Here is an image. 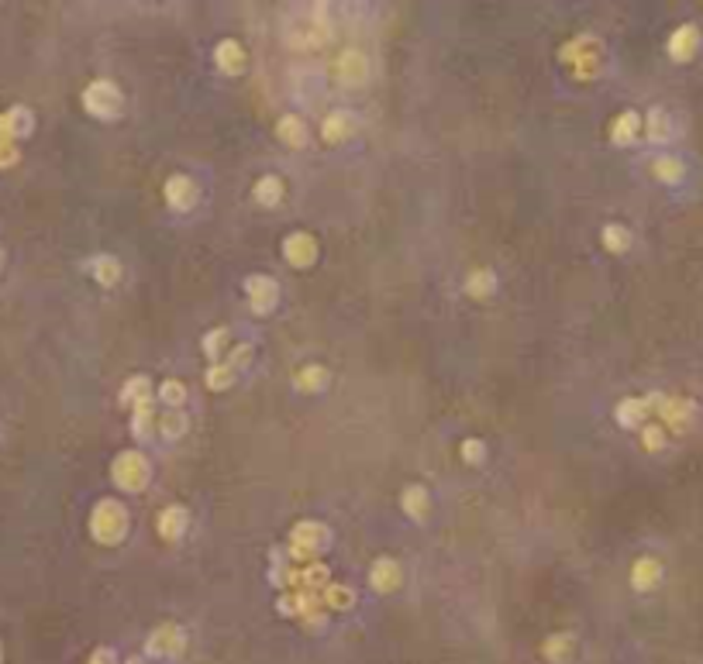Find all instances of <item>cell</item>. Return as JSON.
<instances>
[{
  "instance_id": "cell-5",
  "label": "cell",
  "mask_w": 703,
  "mask_h": 664,
  "mask_svg": "<svg viewBox=\"0 0 703 664\" xmlns=\"http://www.w3.org/2000/svg\"><path fill=\"white\" fill-rule=\"evenodd\" d=\"M121 107H125V97L118 90V83H110V79H94L83 90V110L100 117V121H114L121 114Z\"/></svg>"
},
{
  "instance_id": "cell-39",
  "label": "cell",
  "mask_w": 703,
  "mask_h": 664,
  "mask_svg": "<svg viewBox=\"0 0 703 664\" xmlns=\"http://www.w3.org/2000/svg\"><path fill=\"white\" fill-rule=\"evenodd\" d=\"M234 375H238V372H234L228 362H214L211 369L203 372V383H207V389H228L234 383Z\"/></svg>"
},
{
  "instance_id": "cell-21",
  "label": "cell",
  "mask_w": 703,
  "mask_h": 664,
  "mask_svg": "<svg viewBox=\"0 0 703 664\" xmlns=\"http://www.w3.org/2000/svg\"><path fill=\"white\" fill-rule=\"evenodd\" d=\"M641 135V114L638 110H621L614 121H610V141L614 145H631Z\"/></svg>"
},
{
  "instance_id": "cell-18",
  "label": "cell",
  "mask_w": 703,
  "mask_h": 664,
  "mask_svg": "<svg viewBox=\"0 0 703 664\" xmlns=\"http://www.w3.org/2000/svg\"><path fill=\"white\" fill-rule=\"evenodd\" d=\"M156 393L152 396H145V400H139L135 406H131V434L139 437V441H145L149 434L156 431Z\"/></svg>"
},
{
  "instance_id": "cell-22",
  "label": "cell",
  "mask_w": 703,
  "mask_h": 664,
  "mask_svg": "<svg viewBox=\"0 0 703 664\" xmlns=\"http://www.w3.org/2000/svg\"><path fill=\"white\" fill-rule=\"evenodd\" d=\"M400 503H404V513L410 520H424L428 510H431V493L424 489L421 482H414V485H407L400 493Z\"/></svg>"
},
{
  "instance_id": "cell-23",
  "label": "cell",
  "mask_w": 703,
  "mask_h": 664,
  "mask_svg": "<svg viewBox=\"0 0 703 664\" xmlns=\"http://www.w3.org/2000/svg\"><path fill=\"white\" fill-rule=\"evenodd\" d=\"M276 138L283 145H290V148H304L307 145V124L300 121L297 114H283L276 121Z\"/></svg>"
},
{
  "instance_id": "cell-30",
  "label": "cell",
  "mask_w": 703,
  "mask_h": 664,
  "mask_svg": "<svg viewBox=\"0 0 703 664\" xmlns=\"http://www.w3.org/2000/svg\"><path fill=\"white\" fill-rule=\"evenodd\" d=\"M159 434L166 437V441H180L183 434H187V427H190V420H187V414L183 410H166V414H159Z\"/></svg>"
},
{
  "instance_id": "cell-35",
  "label": "cell",
  "mask_w": 703,
  "mask_h": 664,
  "mask_svg": "<svg viewBox=\"0 0 703 664\" xmlns=\"http://www.w3.org/2000/svg\"><path fill=\"white\" fill-rule=\"evenodd\" d=\"M152 393H156V389H152V379H149V375H131L125 383V389H121V403H125V406H135V403L152 396Z\"/></svg>"
},
{
  "instance_id": "cell-24",
  "label": "cell",
  "mask_w": 703,
  "mask_h": 664,
  "mask_svg": "<svg viewBox=\"0 0 703 664\" xmlns=\"http://www.w3.org/2000/svg\"><path fill=\"white\" fill-rule=\"evenodd\" d=\"M283 193H286V189H283V179L273 176V172H269V176H259L255 186H252V197H255L259 207H280Z\"/></svg>"
},
{
  "instance_id": "cell-7",
  "label": "cell",
  "mask_w": 703,
  "mask_h": 664,
  "mask_svg": "<svg viewBox=\"0 0 703 664\" xmlns=\"http://www.w3.org/2000/svg\"><path fill=\"white\" fill-rule=\"evenodd\" d=\"M331 69H335V77L342 79L345 87H362L369 79V59H366L362 48H342Z\"/></svg>"
},
{
  "instance_id": "cell-42",
  "label": "cell",
  "mask_w": 703,
  "mask_h": 664,
  "mask_svg": "<svg viewBox=\"0 0 703 664\" xmlns=\"http://www.w3.org/2000/svg\"><path fill=\"white\" fill-rule=\"evenodd\" d=\"M21 152H17L15 141H0V169H7V166H15Z\"/></svg>"
},
{
  "instance_id": "cell-37",
  "label": "cell",
  "mask_w": 703,
  "mask_h": 664,
  "mask_svg": "<svg viewBox=\"0 0 703 664\" xmlns=\"http://www.w3.org/2000/svg\"><path fill=\"white\" fill-rule=\"evenodd\" d=\"M490 293H493V272H490V269H472L466 279V296L486 300Z\"/></svg>"
},
{
  "instance_id": "cell-41",
  "label": "cell",
  "mask_w": 703,
  "mask_h": 664,
  "mask_svg": "<svg viewBox=\"0 0 703 664\" xmlns=\"http://www.w3.org/2000/svg\"><path fill=\"white\" fill-rule=\"evenodd\" d=\"M224 362H228V365H232L234 372H238V369H245V365H249V362H252V344H245V341H242V344H234L232 352H228V358H224Z\"/></svg>"
},
{
  "instance_id": "cell-44",
  "label": "cell",
  "mask_w": 703,
  "mask_h": 664,
  "mask_svg": "<svg viewBox=\"0 0 703 664\" xmlns=\"http://www.w3.org/2000/svg\"><path fill=\"white\" fill-rule=\"evenodd\" d=\"M0 262H4V255H0Z\"/></svg>"
},
{
  "instance_id": "cell-40",
  "label": "cell",
  "mask_w": 703,
  "mask_h": 664,
  "mask_svg": "<svg viewBox=\"0 0 703 664\" xmlns=\"http://www.w3.org/2000/svg\"><path fill=\"white\" fill-rule=\"evenodd\" d=\"M459 455H462V462L466 465H480L483 462V455H486V444L480 441V437H466V441H462V448H459Z\"/></svg>"
},
{
  "instance_id": "cell-32",
  "label": "cell",
  "mask_w": 703,
  "mask_h": 664,
  "mask_svg": "<svg viewBox=\"0 0 703 664\" xmlns=\"http://www.w3.org/2000/svg\"><path fill=\"white\" fill-rule=\"evenodd\" d=\"M228 341H232V331H228V327H214V331H207V334H203L201 348H203V355L211 358V365L221 362L224 348H228Z\"/></svg>"
},
{
  "instance_id": "cell-2",
  "label": "cell",
  "mask_w": 703,
  "mask_h": 664,
  "mask_svg": "<svg viewBox=\"0 0 703 664\" xmlns=\"http://www.w3.org/2000/svg\"><path fill=\"white\" fill-rule=\"evenodd\" d=\"M152 479V465L141 455L139 448L121 451L114 462H110V482L121 489V493H141Z\"/></svg>"
},
{
  "instance_id": "cell-20",
  "label": "cell",
  "mask_w": 703,
  "mask_h": 664,
  "mask_svg": "<svg viewBox=\"0 0 703 664\" xmlns=\"http://www.w3.org/2000/svg\"><path fill=\"white\" fill-rule=\"evenodd\" d=\"M32 131V114L28 107H11L7 114H0V141H17Z\"/></svg>"
},
{
  "instance_id": "cell-13",
  "label": "cell",
  "mask_w": 703,
  "mask_h": 664,
  "mask_svg": "<svg viewBox=\"0 0 703 664\" xmlns=\"http://www.w3.org/2000/svg\"><path fill=\"white\" fill-rule=\"evenodd\" d=\"M400 582H404V572H400V565H397L393 557H376L373 565H369V586H373L379 596L397 592Z\"/></svg>"
},
{
  "instance_id": "cell-19",
  "label": "cell",
  "mask_w": 703,
  "mask_h": 664,
  "mask_svg": "<svg viewBox=\"0 0 703 664\" xmlns=\"http://www.w3.org/2000/svg\"><path fill=\"white\" fill-rule=\"evenodd\" d=\"M352 131H356V121H352L348 110H331L328 117L321 121V138L328 145H342L345 138H352Z\"/></svg>"
},
{
  "instance_id": "cell-33",
  "label": "cell",
  "mask_w": 703,
  "mask_h": 664,
  "mask_svg": "<svg viewBox=\"0 0 703 664\" xmlns=\"http://www.w3.org/2000/svg\"><path fill=\"white\" fill-rule=\"evenodd\" d=\"M600 241L607 248L610 255H625L627 248H631V234H627L625 224H607L604 231H600Z\"/></svg>"
},
{
  "instance_id": "cell-17",
  "label": "cell",
  "mask_w": 703,
  "mask_h": 664,
  "mask_svg": "<svg viewBox=\"0 0 703 664\" xmlns=\"http://www.w3.org/2000/svg\"><path fill=\"white\" fill-rule=\"evenodd\" d=\"M658 582H662V561L652 555H641L631 565V586H635V592H652Z\"/></svg>"
},
{
  "instance_id": "cell-26",
  "label": "cell",
  "mask_w": 703,
  "mask_h": 664,
  "mask_svg": "<svg viewBox=\"0 0 703 664\" xmlns=\"http://www.w3.org/2000/svg\"><path fill=\"white\" fill-rule=\"evenodd\" d=\"M573 650H576V637L573 634H552L545 644H542V654H545V661H552V664L569 661Z\"/></svg>"
},
{
  "instance_id": "cell-28",
  "label": "cell",
  "mask_w": 703,
  "mask_h": 664,
  "mask_svg": "<svg viewBox=\"0 0 703 664\" xmlns=\"http://www.w3.org/2000/svg\"><path fill=\"white\" fill-rule=\"evenodd\" d=\"M645 135H648V141H656V145L669 141V135H672L669 110H666V107H652V110H648V117H645Z\"/></svg>"
},
{
  "instance_id": "cell-8",
  "label": "cell",
  "mask_w": 703,
  "mask_h": 664,
  "mask_svg": "<svg viewBox=\"0 0 703 664\" xmlns=\"http://www.w3.org/2000/svg\"><path fill=\"white\" fill-rule=\"evenodd\" d=\"M245 296H249L252 313L266 317V313H273L276 300H280V286H276V279L269 276H249L245 279Z\"/></svg>"
},
{
  "instance_id": "cell-15",
  "label": "cell",
  "mask_w": 703,
  "mask_h": 664,
  "mask_svg": "<svg viewBox=\"0 0 703 664\" xmlns=\"http://www.w3.org/2000/svg\"><path fill=\"white\" fill-rule=\"evenodd\" d=\"M214 66H218L224 77H238L245 69V48L234 38H221L214 46Z\"/></svg>"
},
{
  "instance_id": "cell-43",
  "label": "cell",
  "mask_w": 703,
  "mask_h": 664,
  "mask_svg": "<svg viewBox=\"0 0 703 664\" xmlns=\"http://www.w3.org/2000/svg\"><path fill=\"white\" fill-rule=\"evenodd\" d=\"M87 664H114V650L100 648V650H97V654H94V658H90V661H87Z\"/></svg>"
},
{
  "instance_id": "cell-31",
  "label": "cell",
  "mask_w": 703,
  "mask_h": 664,
  "mask_svg": "<svg viewBox=\"0 0 703 664\" xmlns=\"http://www.w3.org/2000/svg\"><path fill=\"white\" fill-rule=\"evenodd\" d=\"M290 48H300V52H314V48H321L325 42H328V31H321V28H314V25H307V28H297L290 38Z\"/></svg>"
},
{
  "instance_id": "cell-4",
  "label": "cell",
  "mask_w": 703,
  "mask_h": 664,
  "mask_svg": "<svg viewBox=\"0 0 703 664\" xmlns=\"http://www.w3.org/2000/svg\"><path fill=\"white\" fill-rule=\"evenodd\" d=\"M331 541L328 526L317 524V520H300L294 530H290V547H286V555L294 565H311L314 555L317 551H325Z\"/></svg>"
},
{
  "instance_id": "cell-12",
  "label": "cell",
  "mask_w": 703,
  "mask_h": 664,
  "mask_svg": "<svg viewBox=\"0 0 703 664\" xmlns=\"http://www.w3.org/2000/svg\"><path fill=\"white\" fill-rule=\"evenodd\" d=\"M187 526H190V513L187 506H180V503H172V506H162L156 516V534H159V541H166V544H176L183 534H187Z\"/></svg>"
},
{
  "instance_id": "cell-34",
  "label": "cell",
  "mask_w": 703,
  "mask_h": 664,
  "mask_svg": "<svg viewBox=\"0 0 703 664\" xmlns=\"http://www.w3.org/2000/svg\"><path fill=\"white\" fill-rule=\"evenodd\" d=\"M669 444V431L658 424V420H648L645 427H641V448L648 451V455H656V451H662Z\"/></svg>"
},
{
  "instance_id": "cell-9",
  "label": "cell",
  "mask_w": 703,
  "mask_h": 664,
  "mask_svg": "<svg viewBox=\"0 0 703 664\" xmlns=\"http://www.w3.org/2000/svg\"><path fill=\"white\" fill-rule=\"evenodd\" d=\"M586 46H590V35H583V38H576V42H569V46L563 48L565 62H573V73H576L579 79H590L600 73V46L583 52Z\"/></svg>"
},
{
  "instance_id": "cell-38",
  "label": "cell",
  "mask_w": 703,
  "mask_h": 664,
  "mask_svg": "<svg viewBox=\"0 0 703 664\" xmlns=\"http://www.w3.org/2000/svg\"><path fill=\"white\" fill-rule=\"evenodd\" d=\"M321 603H325V609H352V603H356V592L352 588H345V586H325L321 588Z\"/></svg>"
},
{
  "instance_id": "cell-16",
  "label": "cell",
  "mask_w": 703,
  "mask_h": 664,
  "mask_svg": "<svg viewBox=\"0 0 703 664\" xmlns=\"http://www.w3.org/2000/svg\"><path fill=\"white\" fill-rule=\"evenodd\" d=\"M648 403H645V396H627V400H621L617 406H614V420L625 427V431H635V427H645L648 424Z\"/></svg>"
},
{
  "instance_id": "cell-29",
  "label": "cell",
  "mask_w": 703,
  "mask_h": 664,
  "mask_svg": "<svg viewBox=\"0 0 703 664\" xmlns=\"http://www.w3.org/2000/svg\"><path fill=\"white\" fill-rule=\"evenodd\" d=\"M90 272H94V279L100 282V286H118L121 282V262L114 259V255H97L94 262H90Z\"/></svg>"
},
{
  "instance_id": "cell-10",
  "label": "cell",
  "mask_w": 703,
  "mask_h": 664,
  "mask_svg": "<svg viewBox=\"0 0 703 664\" xmlns=\"http://www.w3.org/2000/svg\"><path fill=\"white\" fill-rule=\"evenodd\" d=\"M283 259L286 265H294V269H307V265L317 262V241H314V234L307 231H294L283 238Z\"/></svg>"
},
{
  "instance_id": "cell-27",
  "label": "cell",
  "mask_w": 703,
  "mask_h": 664,
  "mask_svg": "<svg viewBox=\"0 0 703 664\" xmlns=\"http://www.w3.org/2000/svg\"><path fill=\"white\" fill-rule=\"evenodd\" d=\"M294 386L300 393H321L328 386V369L325 365H304V369L294 372Z\"/></svg>"
},
{
  "instance_id": "cell-1",
  "label": "cell",
  "mask_w": 703,
  "mask_h": 664,
  "mask_svg": "<svg viewBox=\"0 0 703 664\" xmlns=\"http://www.w3.org/2000/svg\"><path fill=\"white\" fill-rule=\"evenodd\" d=\"M128 510L118 503V499H100L90 513V537L97 544H104V547H114V544H121L128 537Z\"/></svg>"
},
{
  "instance_id": "cell-25",
  "label": "cell",
  "mask_w": 703,
  "mask_h": 664,
  "mask_svg": "<svg viewBox=\"0 0 703 664\" xmlns=\"http://www.w3.org/2000/svg\"><path fill=\"white\" fill-rule=\"evenodd\" d=\"M652 176H656L658 183L676 186L687 179V166H683L676 155H658L656 162H652Z\"/></svg>"
},
{
  "instance_id": "cell-36",
  "label": "cell",
  "mask_w": 703,
  "mask_h": 664,
  "mask_svg": "<svg viewBox=\"0 0 703 664\" xmlns=\"http://www.w3.org/2000/svg\"><path fill=\"white\" fill-rule=\"evenodd\" d=\"M156 396H159V403H166L170 410H180V406L187 403V386H183L180 379H162L156 389Z\"/></svg>"
},
{
  "instance_id": "cell-11",
  "label": "cell",
  "mask_w": 703,
  "mask_h": 664,
  "mask_svg": "<svg viewBox=\"0 0 703 664\" xmlns=\"http://www.w3.org/2000/svg\"><path fill=\"white\" fill-rule=\"evenodd\" d=\"M183 644H187L183 630H180L176 623H162V627L152 630V637L145 640V654H149V658H176V654L183 650Z\"/></svg>"
},
{
  "instance_id": "cell-14",
  "label": "cell",
  "mask_w": 703,
  "mask_h": 664,
  "mask_svg": "<svg viewBox=\"0 0 703 664\" xmlns=\"http://www.w3.org/2000/svg\"><path fill=\"white\" fill-rule=\"evenodd\" d=\"M669 56L676 62H689L697 56V48H700V28L697 25H679V28L669 35Z\"/></svg>"
},
{
  "instance_id": "cell-3",
  "label": "cell",
  "mask_w": 703,
  "mask_h": 664,
  "mask_svg": "<svg viewBox=\"0 0 703 664\" xmlns=\"http://www.w3.org/2000/svg\"><path fill=\"white\" fill-rule=\"evenodd\" d=\"M645 403H648V414H656L658 424L672 434H687L689 424H693V417H697V406H693V400H683V396L648 393Z\"/></svg>"
},
{
  "instance_id": "cell-6",
  "label": "cell",
  "mask_w": 703,
  "mask_h": 664,
  "mask_svg": "<svg viewBox=\"0 0 703 664\" xmlns=\"http://www.w3.org/2000/svg\"><path fill=\"white\" fill-rule=\"evenodd\" d=\"M162 197H166V207L170 210H176V214H187V210H193L197 207V183L190 179L187 172H172L170 179H166V186H162Z\"/></svg>"
}]
</instances>
